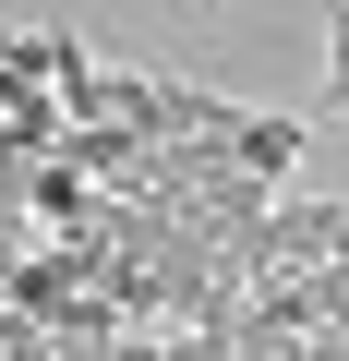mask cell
Here are the masks:
<instances>
[{"mask_svg": "<svg viewBox=\"0 0 349 361\" xmlns=\"http://www.w3.org/2000/svg\"><path fill=\"white\" fill-rule=\"evenodd\" d=\"M301 145H313V121H265V109H253V121H241V180L277 193V180L301 169Z\"/></svg>", "mask_w": 349, "mask_h": 361, "instance_id": "obj_1", "label": "cell"}]
</instances>
